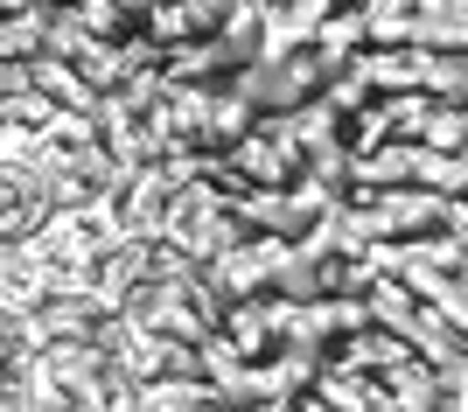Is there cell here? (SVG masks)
I'll use <instances>...</instances> for the list:
<instances>
[{
	"instance_id": "cell-6",
	"label": "cell",
	"mask_w": 468,
	"mask_h": 412,
	"mask_svg": "<svg viewBox=\"0 0 468 412\" xmlns=\"http://www.w3.org/2000/svg\"><path fill=\"white\" fill-rule=\"evenodd\" d=\"M217 335H224L245 364H266V356L280 350V335H273V301H231V308H224V322H217Z\"/></svg>"
},
{
	"instance_id": "cell-28",
	"label": "cell",
	"mask_w": 468,
	"mask_h": 412,
	"mask_svg": "<svg viewBox=\"0 0 468 412\" xmlns=\"http://www.w3.org/2000/svg\"><path fill=\"white\" fill-rule=\"evenodd\" d=\"M57 7H78V0H57Z\"/></svg>"
},
{
	"instance_id": "cell-19",
	"label": "cell",
	"mask_w": 468,
	"mask_h": 412,
	"mask_svg": "<svg viewBox=\"0 0 468 412\" xmlns=\"http://www.w3.org/2000/svg\"><path fill=\"white\" fill-rule=\"evenodd\" d=\"M287 133H293V147H301V154H322V147H343V119L314 99V105H301V112L287 119Z\"/></svg>"
},
{
	"instance_id": "cell-21",
	"label": "cell",
	"mask_w": 468,
	"mask_h": 412,
	"mask_svg": "<svg viewBox=\"0 0 468 412\" xmlns=\"http://www.w3.org/2000/svg\"><path fill=\"white\" fill-rule=\"evenodd\" d=\"M420 147H433V154H462V147H468V105H433Z\"/></svg>"
},
{
	"instance_id": "cell-22",
	"label": "cell",
	"mask_w": 468,
	"mask_h": 412,
	"mask_svg": "<svg viewBox=\"0 0 468 412\" xmlns=\"http://www.w3.org/2000/svg\"><path fill=\"white\" fill-rule=\"evenodd\" d=\"M78 21H84V36H98V42L133 36V21L119 15V0H78Z\"/></svg>"
},
{
	"instance_id": "cell-2",
	"label": "cell",
	"mask_w": 468,
	"mask_h": 412,
	"mask_svg": "<svg viewBox=\"0 0 468 412\" xmlns=\"http://www.w3.org/2000/svg\"><path fill=\"white\" fill-rule=\"evenodd\" d=\"M356 210H364V224H371V245H441L454 203L406 182V189H378V196H364Z\"/></svg>"
},
{
	"instance_id": "cell-12",
	"label": "cell",
	"mask_w": 468,
	"mask_h": 412,
	"mask_svg": "<svg viewBox=\"0 0 468 412\" xmlns=\"http://www.w3.org/2000/svg\"><path fill=\"white\" fill-rule=\"evenodd\" d=\"M217 42H224L231 78H238V70H245V63L266 49V0H231V7H224V28H217Z\"/></svg>"
},
{
	"instance_id": "cell-20",
	"label": "cell",
	"mask_w": 468,
	"mask_h": 412,
	"mask_svg": "<svg viewBox=\"0 0 468 412\" xmlns=\"http://www.w3.org/2000/svg\"><path fill=\"white\" fill-rule=\"evenodd\" d=\"M378 112H385V133L391 140H420V133H427L433 99H427V91H391V99H378Z\"/></svg>"
},
{
	"instance_id": "cell-16",
	"label": "cell",
	"mask_w": 468,
	"mask_h": 412,
	"mask_svg": "<svg viewBox=\"0 0 468 412\" xmlns=\"http://www.w3.org/2000/svg\"><path fill=\"white\" fill-rule=\"evenodd\" d=\"M322 105H329L335 119H356V112H371L378 91H371V70H364V57H350L343 70H329L322 78Z\"/></svg>"
},
{
	"instance_id": "cell-13",
	"label": "cell",
	"mask_w": 468,
	"mask_h": 412,
	"mask_svg": "<svg viewBox=\"0 0 468 412\" xmlns=\"http://www.w3.org/2000/svg\"><path fill=\"white\" fill-rule=\"evenodd\" d=\"M314 406L322 412H378L385 406V392H378V377L364 371H335V364H322V377H314Z\"/></svg>"
},
{
	"instance_id": "cell-11",
	"label": "cell",
	"mask_w": 468,
	"mask_h": 412,
	"mask_svg": "<svg viewBox=\"0 0 468 412\" xmlns=\"http://www.w3.org/2000/svg\"><path fill=\"white\" fill-rule=\"evenodd\" d=\"M308 49L322 57V70H343L350 57H364V49H371L364 15H356V7H329V15L314 21V42H308Z\"/></svg>"
},
{
	"instance_id": "cell-29",
	"label": "cell",
	"mask_w": 468,
	"mask_h": 412,
	"mask_svg": "<svg viewBox=\"0 0 468 412\" xmlns=\"http://www.w3.org/2000/svg\"><path fill=\"white\" fill-rule=\"evenodd\" d=\"M462 105H468V91H462Z\"/></svg>"
},
{
	"instance_id": "cell-9",
	"label": "cell",
	"mask_w": 468,
	"mask_h": 412,
	"mask_svg": "<svg viewBox=\"0 0 468 412\" xmlns=\"http://www.w3.org/2000/svg\"><path fill=\"white\" fill-rule=\"evenodd\" d=\"M36 364H42L49 377H57L63 392H84V385H98V377H105L112 350H105V343H42V350H36Z\"/></svg>"
},
{
	"instance_id": "cell-14",
	"label": "cell",
	"mask_w": 468,
	"mask_h": 412,
	"mask_svg": "<svg viewBox=\"0 0 468 412\" xmlns=\"http://www.w3.org/2000/svg\"><path fill=\"white\" fill-rule=\"evenodd\" d=\"M420 7H427V0H364L356 15H364V36H371V49H406V42H412V21H420Z\"/></svg>"
},
{
	"instance_id": "cell-25",
	"label": "cell",
	"mask_w": 468,
	"mask_h": 412,
	"mask_svg": "<svg viewBox=\"0 0 468 412\" xmlns=\"http://www.w3.org/2000/svg\"><path fill=\"white\" fill-rule=\"evenodd\" d=\"M441 7H454V15H468V0H441Z\"/></svg>"
},
{
	"instance_id": "cell-23",
	"label": "cell",
	"mask_w": 468,
	"mask_h": 412,
	"mask_svg": "<svg viewBox=\"0 0 468 412\" xmlns=\"http://www.w3.org/2000/svg\"><path fill=\"white\" fill-rule=\"evenodd\" d=\"M182 15H189V36H217V28H224V7H231V0H176Z\"/></svg>"
},
{
	"instance_id": "cell-27",
	"label": "cell",
	"mask_w": 468,
	"mask_h": 412,
	"mask_svg": "<svg viewBox=\"0 0 468 412\" xmlns=\"http://www.w3.org/2000/svg\"><path fill=\"white\" fill-rule=\"evenodd\" d=\"M329 7H364V0H329Z\"/></svg>"
},
{
	"instance_id": "cell-7",
	"label": "cell",
	"mask_w": 468,
	"mask_h": 412,
	"mask_svg": "<svg viewBox=\"0 0 468 412\" xmlns=\"http://www.w3.org/2000/svg\"><path fill=\"white\" fill-rule=\"evenodd\" d=\"M161 78H168V84H203V91H210V84L231 78V57H224V42H217V36L168 42V49H161Z\"/></svg>"
},
{
	"instance_id": "cell-1",
	"label": "cell",
	"mask_w": 468,
	"mask_h": 412,
	"mask_svg": "<svg viewBox=\"0 0 468 412\" xmlns=\"http://www.w3.org/2000/svg\"><path fill=\"white\" fill-rule=\"evenodd\" d=\"M322 57L314 49H287V57H252L238 78H224L238 91V99H252V112L259 119H293L301 105H314L322 99Z\"/></svg>"
},
{
	"instance_id": "cell-26",
	"label": "cell",
	"mask_w": 468,
	"mask_h": 412,
	"mask_svg": "<svg viewBox=\"0 0 468 412\" xmlns=\"http://www.w3.org/2000/svg\"><path fill=\"white\" fill-rule=\"evenodd\" d=\"M0 385H7V350H0Z\"/></svg>"
},
{
	"instance_id": "cell-10",
	"label": "cell",
	"mask_w": 468,
	"mask_h": 412,
	"mask_svg": "<svg viewBox=\"0 0 468 412\" xmlns=\"http://www.w3.org/2000/svg\"><path fill=\"white\" fill-rule=\"evenodd\" d=\"M252 133H259L252 99H238L231 84H217L210 91V119H203V147H210V154H231L238 140H252Z\"/></svg>"
},
{
	"instance_id": "cell-24",
	"label": "cell",
	"mask_w": 468,
	"mask_h": 412,
	"mask_svg": "<svg viewBox=\"0 0 468 412\" xmlns=\"http://www.w3.org/2000/svg\"><path fill=\"white\" fill-rule=\"evenodd\" d=\"M433 308H441V322H448L454 335H468V280H454V287L433 301Z\"/></svg>"
},
{
	"instance_id": "cell-15",
	"label": "cell",
	"mask_w": 468,
	"mask_h": 412,
	"mask_svg": "<svg viewBox=\"0 0 468 412\" xmlns=\"http://www.w3.org/2000/svg\"><path fill=\"white\" fill-rule=\"evenodd\" d=\"M406 49H441V57H468V15H454V7L427 0V7H420V21H412V42H406Z\"/></svg>"
},
{
	"instance_id": "cell-3",
	"label": "cell",
	"mask_w": 468,
	"mask_h": 412,
	"mask_svg": "<svg viewBox=\"0 0 468 412\" xmlns=\"http://www.w3.org/2000/svg\"><path fill=\"white\" fill-rule=\"evenodd\" d=\"M224 161H231L238 189H301V182H308V154L293 147L287 119H259V133L238 140Z\"/></svg>"
},
{
	"instance_id": "cell-30",
	"label": "cell",
	"mask_w": 468,
	"mask_h": 412,
	"mask_svg": "<svg viewBox=\"0 0 468 412\" xmlns=\"http://www.w3.org/2000/svg\"><path fill=\"white\" fill-rule=\"evenodd\" d=\"M378 412H391V406H378Z\"/></svg>"
},
{
	"instance_id": "cell-4",
	"label": "cell",
	"mask_w": 468,
	"mask_h": 412,
	"mask_svg": "<svg viewBox=\"0 0 468 412\" xmlns=\"http://www.w3.org/2000/svg\"><path fill=\"white\" fill-rule=\"evenodd\" d=\"M378 392H385L391 412H448V377L433 371V364H420V356H406L399 371H385Z\"/></svg>"
},
{
	"instance_id": "cell-8",
	"label": "cell",
	"mask_w": 468,
	"mask_h": 412,
	"mask_svg": "<svg viewBox=\"0 0 468 412\" xmlns=\"http://www.w3.org/2000/svg\"><path fill=\"white\" fill-rule=\"evenodd\" d=\"M399 335H406V350L420 356V364H433V371H462L468 364V335H454L448 322H441V308H420Z\"/></svg>"
},
{
	"instance_id": "cell-18",
	"label": "cell",
	"mask_w": 468,
	"mask_h": 412,
	"mask_svg": "<svg viewBox=\"0 0 468 412\" xmlns=\"http://www.w3.org/2000/svg\"><path fill=\"white\" fill-rule=\"evenodd\" d=\"M364 308H371V322H378V329H391V335H399V329H406V322H412V314L427 308V301L412 294L406 280H378L371 294H364Z\"/></svg>"
},
{
	"instance_id": "cell-5",
	"label": "cell",
	"mask_w": 468,
	"mask_h": 412,
	"mask_svg": "<svg viewBox=\"0 0 468 412\" xmlns=\"http://www.w3.org/2000/svg\"><path fill=\"white\" fill-rule=\"evenodd\" d=\"M273 301L280 308H314V301H329L322 259H314L308 245H280L273 252Z\"/></svg>"
},
{
	"instance_id": "cell-17",
	"label": "cell",
	"mask_w": 468,
	"mask_h": 412,
	"mask_svg": "<svg viewBox=\"0 0 468 412\" xmlns=\"http://www.w3.org/2000/svg\"><path fill=\"white\" fill-rule=\"evenodd\" d=\"M210 406V377H154L140 385V412H196Z\"/></svg>"
}]
</instances>
